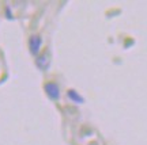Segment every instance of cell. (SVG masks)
I'll use <instances>...</instances> for the list:
<instances>
[{
  "label": "cell",
  "mask_w": 147,
  "mask_h": 145,
  "mask_svg": "<svg viewBox=\"0 0 147 145\" xmlns=\"http://www.w3.org/2000/svg\"><path fill=\"white\" fill-rule=\"evenodd\" d=\"M68 98L72 100V102H75V103H83L84 99L79 95L76 91H74V90H69L68 91Z\"/></svg>",
  "instance_id": "3957f363"
},
{
  "label": "cell",
  "mask_w": 147,
  "mask_h": 145,
  "mask_svg": "<svg viewBox=\"0 0 147 145\" xmlns=\"http://www.w3.org/2000/svg\"><path fill=\"white\" fill-rule=\"evenodd\" d=\"M41 45H42V39L40 35L30 37V39H29V47H30L32 54H38L40 49H41Z\"/></svg>",
  "instance_id": "7a4b0ae2"
},
{
  "label": "cell",
  "mask_w": 147,
  "mask_h": 145,
  "mask_svg": "<svg viewBox=\"0 0 147 145\" xmlns=\"http://www.w3.org/2000/svg\"><path fill=\"white\" fill-rule=\"evenodd\" d=\"M45 92L48 94V96L53 100L60 98V90H59V86L56 83H47L45 84Z\"/></svg>",
  "instance_id": "6da1fadb"
},
{
  "label": "cell",
  "mask_w": 147,
  "mask_h": 145,
  "mask_svg": "<svg viewBox=\"0 0 147 145\" xmlns=\"http://www.w3.org/2000/svg\"><path fill=\"white\" fill-rule=\"evenodd\" d=\"M37 65L41 68V69H45V68L48 67V60H47V56H45V54L41 56V57H38V60H37Z\"/></svg>",
  "instance_id": "277c9868"
}]
</instances>
